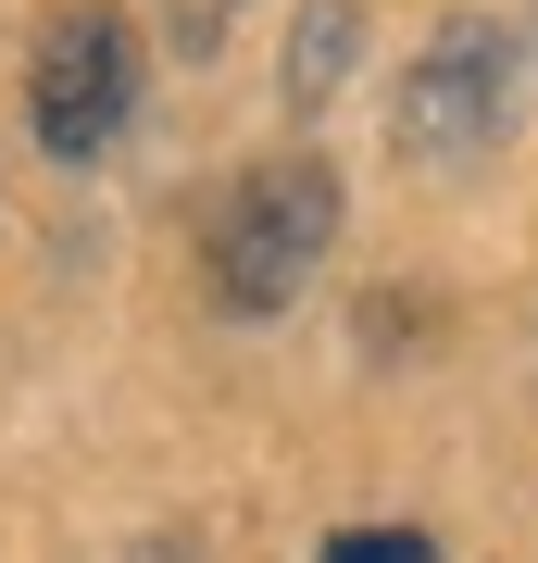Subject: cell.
<instances>
[{
	"instance_id": "obj_2",
	"label": "cell",
	"mask_w": 538,
	"mask_h": 563,
	"mask_svg": "<svg viewBox=\"0 0 538 563\" xmlns=\"http://www.w3.org/2000/svg\"><path fill=\"white\" fill-rule=\"evenodd\" d=\"M501 113H514V38L463 13V25H439V38L414 51V76H400V101H388V139L414 163H476L501 139Z\"/></svg>"
},
{
	"instance_id": "obj_3",
	"label": "cell",
	"mask_w": 538,
	"mask_h": 563,
	"mask_svg": "<svg viewBox=\"0 0 538 563\" xmlns=\"http://www.w3.org/2000/svg\"><path fill=\"white\" fill-rule=\"evenodd\" d=\"M125 113H139V51H125L113 13H51L39 38V76H25V125H39L51 163H88L125 139Z\"/></svg>"
},
{
	"instance_id": "obj_4",
	"label": "cell",
	"mask_w": 538,
	"mask_h": 563,
	"mask_svg": "<svg viewBox=\"0 0 538 563\" xmlns=\"http://www.w3.org/2000/svg\"><path fill=\"white\" fill-rule=\"evenodd\" d=\"M351 51H363V13H351V0H300V25H288V101L326 113L339 76H351Z\"/></svg>"
},
{
	"instance_id": "obj_1",
	"label": "cell",
	"mask_w": 538,
	"mask_h": 563,
	"mask_svg": "<svg viewBox=\"0 0 538 563\" xmlns=\"http://www.w3.org/2000/svg\"><path fill=\"white\" fill-rule=\"evenodd\" d=\"M326 239H339V176L326 163H251L213 201V239H200V276H213L226 313H288L314 288Z\"/></svg>"
},
{
	"instance_id": "obj_6",
	"label": "cell",
	"mask_w": 538,
	"mask_h": 563,
	"mask_svg": "<svg viewBox=\"0 0 538 563\" xmlns=\"http://www.w3.org/2000/svg\"><path fill=\"white\" fill-rule=\"evenodd\" d=\"M213 25H226V0H176V51H213Z\"/></svg>"
},
{
	"instance_id": "obj_7",
	"label": "cell",
	"mask_w": 538,
	"mask_h": 563,
	"mask_svg": "<svg viewBox=\"0 0 538 563\" xmlns=\"http://www.w3.org/2000/svg\"><path fill=\"white\" fill-rule=\"evenodd\" d=\"M151 563H188V551H151Z\"/></svg>"
},
{
	"instance_id": "obj_5",
	"label": "cell",
	"mask_w": 538,
	"mask_h": 563,
	"mask_svg": "<svg viewBox=\"0 0 538 563\" xmlns=\"http://www.w3.org/2000/svg\"><path fill=\"white\" fill-rule=\"evenodd\" d=\"M314 563H439V539H426V526H339Z\"/></svg>"
}]
</instances>
